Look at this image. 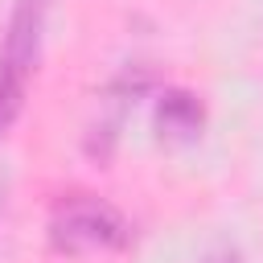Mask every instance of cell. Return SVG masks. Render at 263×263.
I'll use <instances>...</instances> for the list:
<instances>
[{
  "label": "cell",
  "mask_w": 263,
  "mask_h": 263,
  "mask_svg": "<svg viewBox=\"0 0 263 263\" xmlns=\"http://www.w3.org/2000/svg\"><path fill=\"white\" fill-rule=\"evenodd\" d=\"M49 247L62 255L127 251L132 222L95 193H62L49 210Z\"/></svg>",
  "instance_id": "obj_1"
},
{
  "label": "cell",
  "mask_w": 263,
  "mask_h": 263,
  "mask_svg": "<svg viewBox=\"0 0 263 263\" xmlns=\"http://www.w3.org/2000/svg\"><path fill=\"white\" fill-rule=\"evenodd\" d=\"M205 263H242V259H238V251H218V255H210Z\"/></svg>",
  "instance_id": "obj_4"
},
{
  "label": "cell",
  "mask_w": 263,
  "mask_h": 263,
  "mask_svg": "<svg viewBox=\"0 0 263 263\" xmlns=\"http://www.w3.org/2000/svg\"><path fill=\"white\" fill-rule=\"evenodd\" d=\"M49 0H12L4 37H0V136L16 123L29 90V74L41 53Z\"/></svg>",
  "instance_id": "obj_2"
},
{
  "label": "cell",
  "mask_w": 263,
  "mask_h": 263,
  "mask_svg": "<svg viewBox=\"0 0 263 263\" xmlns=\"http://www.w3.org/2000/svg\"><path fill=\"white\" fill-rule=\"evenodd\" d=\"M152 127H156V140L160 144H193L205 127V107L193 90H164L156 99V115H152Z\"/></svg>",
  "instance_id": "obj_3"
}]
</instances>
